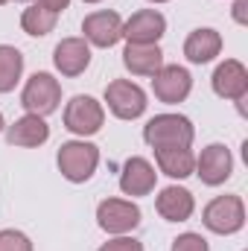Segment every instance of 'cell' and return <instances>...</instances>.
Instances as JSON below:
<instances>
[{
    "mask_svg": "<svg viewBox=\"0 0 248 251\" xmlns=\"http://www.w3.org/2000/svg\"><path fill=\"white\" fill-rule=\"evenodd\" d=\"M62 102V85L59 79H53L50 73H32L24 85V94H21V105L26 108V114H35V117H47L59 108Z\"/></svg>",
    "mask_w": 248,
    "mask_h": 251,
    "instance_id": "3",
    "label": "cell"
},
{
    "mask_svg": "<svg viewBox=\"0 0 248 251\" xmlns=\"http://www.w3.org/2000/svg\"><path fill=\"white\" fill-rule=\"evenodd\" d=\"M97 251H143V243L134 240V237H117V240L102 243Z\"/></svg>",
    "mask_w": 248,
    "mask_h": 251,
    "instance_id": "24",
    "label": "cell"
},
{
    "mask_svg": "<svg viewBox=\"0 0 248 251\" xmlns=\"http://www.w3.org/2000/svg\"><path fill=\"white\" fill-rule=\"evenodd\" d=\"M196 137V128L184 114H158L143 126V140L158 149V146H190Z\"/></svg>",
    "mask_w": 248,
    "mask_h": 251,
    "instance_id": "2",
    "label": "cell"
},
{
    "mask_svg": "<svg viewBox=\"0 0 248 251\" xmlns=\"http://www.w3.org/2000/svg\"><path fill=\"white\" fill-rule=\"evenodd\" d=\"M222 53V35L216 29H193L184 41V56L193 64H207Z\"/></svg>",
    "mask_w": 248,
    "mask_h": 251,
    "instance_id": "18",
    "label": "cell"
},
{
    "mask_svg": "<svg viewBox=\"0 0 248 251\" xmlns=\"http://www.w3.org/2000/svg\"><path fill=\"white\" fill-rule=\"evenodd\" d=\"M102 123H105V111H102V105H99L94 97H88V94L73 97V100L67 102V108H64V128L73 131V134H79V137L97 134V131L102 128Z\"/></svg>",
    "mask_w": 248,
    "mask_h": 251,
    "instance_id": "5",
    "label": "cell"
},
{
    "mask_svg": "<svg viewBox=\"0 0 248 251\" xmlns=\"http://www.w3.org/2000/svg\"><path fill=\"white\" fill-rule=\"evenodd\" d=\"M123 64L134 76H155L164 67V53L158 44H125Z\"/></svg>",
    "mask_w": 248,
    "mask_h": 251,
    "instance_id": "17",
    "label": "cell"
},
{
    "mask_svg": "<svg viewBox=\"0 0 248 251\" xmlns=\"http://www.w3.org/2000/svg\"><path fill=\"white\" fill-rule=\"evenodd\" d=\"M152 3H167V0H152Z\"/></svg>",
    "mask_w": 248,
    "mask_h": 251,
    "instance_id": "30",
    "label": "cell"
},
{
    "mask_svg": "<svg viewBox=\"0 0 248 251\" xmlns=\"http://www.w3.org/2000/svg\"><path fill=\"white\" fill-rule=\"evenodd\" d=\"M82 32L94 47H114L123 38V18L117 12H94L82 21Z\"/></svg>",
    "mask_w": 248,
    "mask_h": 251,
    "instance_id": "12",
    "label": "cell"
},
{
    "mask_svg": "<svg viewBox=\"0 0 248 251\" xmlns=\"http://www.w3.org/2000/svg\"><path fill=\"white\" fill-rule=\"evenodd\" d=\"M21 73H24L21 50H15L9 44H0V94L15 91V85L21 82Z\"/></svg>",
    "mask_w": 248,
    "mask_h": 251,
    "instance_id": "20",
    "label": "cell"
},
{
    "mask_svg": "<svg viewBox=\"0 0 248 251\" xmlns=\"http://www.w3.org/2000/svg\"><path fill=\"white\" fill-rule=\"evenodd\" d=\"M155 161H158V170L170 178H187L196 170V155L190 146H158Z\"/></svg>",
    "mask_w": 248,
    "mask_h": 251,
    "instance_id": "19",
    "label": "cell"
},
{
    "mask_svg": "<svg viewBox=\"0 0 248 251\" xmlns=\"http://www.w3.org/2000/svg\"><path fill=\"white\" fill-rule=\"evenodd\" d=\"M3 126H6V123H3V114H0V131H3Z\"/></svg>",
    "mask_w": 248,
    "mask_h": 251,
    "instance_id": "27",
    "label": "cell"
},
{
    "mask_svg": "<svg viewBox=\"0 0 248 251\" xmlns=\"http://www.w3.org/2000/svg\"><path fill=\"white\" fill-rule=\"evenodd\" d=\"M193 173H196V176L201 178V184H207V187L225 184V181L231 178V173H234V158H231L228 146L210 143L207 149H201V155L196 158V170H193Z\"/></svg>",
    "mask_w": 248,
    "mask_h": 251,
    "instance_id": "7",
    "label": "cell"
},
{
    "mask_svg": "<svg viewBox=\"0 0 248 251\" xmlns=\"http://www.w3.org/2000/svg\"><path fill=\"white\" fill-rule=\"evenodd\" d=\"M167 32V18L155 9H140L123 24V38L128 44H158Z\"/></svg>",
    "mask_w": 248,
    "mask_h": 251,
    "instance_id": "10",
    "label": "cell"
},
{
    "mask_svg": "<svg viewBox=\"0 0 248 251\" xmlns=\"http://www.w3.org/2000/svg\"><path fill=\"white\" fill-rule=\"evenodd\" d=\"M53 64L62 76H82L91 64V44L85 38H62L53 50Z\"/></svg>",
    "mask_w": 248,
    "mask_h": 251,
    "instance_id": "13",
    "label": "cell"
},
{
    "mask_svg": "<svg viewBox=\"0 0 248 251\" xmlns=\"http://www.w3.org/2000/svg\"><path fill=\"white\" fill-rule=\"evenodd\" d=\"M246 9H248V0H237V3H234V21H237V24H246L248 21Z\"/></svg>",
    "mask_w": 248,
    "mask_h": 251,
    "instance_id": "26",
    "label": "cell"
},
{
    "mask_svg": "<svg viewBox=\"0 0 248 251\" xmlns=\"http://www.w3.org/2000/svg\"><path fill=\"white\" fill-rule=\"evenodd\" d=\"M105 102H108V108H111V114L114 117H120V120H137L143 111H146V91L140 88V85H134V82H128V79H114V82H108V88H105Z\"/></svg>",
    "mask_w": 248,
    "mask_h": 251,
    "instance_id": "6",
    "label": "cell"
},
{
    "mask_svg": "<svg viewBox=\"0 0 248 251\" xmlns=\"http://www.w3.org/2000/svg\"><path fill=\"white\" fill-rule=\"evenodd\" d=\"M6 3H9V0H0V6H6Z\"/></svg>",
    "mask_w": 248,
    "mask_h": 251,
    "instance_id": "29",
    "label": "cell"
},
{
    "mask_svg": "<svg viewBox=\"0 0 248 251\" xmlns=\"http://www.w3.org/2000/svg\"><path fill=\"white\" fill-rule=\"evenodd\" d=\"M155 207L158 213L167 219V222H187L196 210V201H193V193L184 187H164L155 199Z\"/></svg>",
    "mask_w": 248,
    "mask_h": 251,
    "instance_id": "16",
    "label": "cell"
},
{
    "mask_svg": "<svg viewBox=\"0 0 248 251\" xmlns=\"http://www.w3.org/2000/svg\"><path fill=\"white\" fill-rule=\"evenodd\" d=\"M213 94L222 97V100H234V102H243L248 94V70L243 62L237 59H225L213 70Z\"/></svg>",
    "mask_w": 248,
    "mask_h": 251,
    "instance_id": "11",
    "label": "cell"
},
{
    "mask_svg": "<svg viewBox=\"0 0 248 251\" xmlns=\"http://www.w3.org/2000/svg\"><path fill=\"white\" fill-rule=\"evenodd\" d=\"M56 161H59V170H62V176L67 181L85 184L99 167V149L88 140H67V143L59 146Z\"/></svg>",
    "mask_w": 248,
    "mask_h": 251,
    "instance_id": "1",
    "label": "cell"
},
{
    "mask_svg": "<svg viewBox=\"0 0 248 251\" xmlns=\"http://www.w3.org/2000/svg\"><path fill=\"white\" fill-rule=\"evenodd\" d=\"M56 21H59V15L50 12V9H44L41 3H32V6L24 9V15H21V26H24V32H26V35H35V38L53 32Z\"/></svg>",
    "mask_w": 248,
    "mask_h": 251,
    "instance_id": "21",
    "label": "cell"
},
{
    "mask_svg": "<svg viewBox=\"0 0 248 251\" xmlns=\"http://www.w3.org/2000/svg\"><path fill=\"white\" fill-rule=\"evenodd\" d=\"M158 173L146 158H128L120 173V190L125 196H149L155 190Z\"/></svg>",
    "mask_w": 248,
    "mask_h": 251,
    "instance_id": "14",
    "label": "cell"
},
{
    "mask_svg": "<svg viewBox=\"0 0 248 251\" xmlns=\"http://www.w3.org/2000/svg\"><path fill=\"white\" fill-rule=\"evenodd\" d=\"M152 91L161 102L167 105H175V102H184L193 91V76L187 67L178 64H164L155 76H152Z\"/></svg>",
    "mask_w": 248,
    "mask_h": 251,
    "instance_id": "9",
    "label": "cell"
},
{
    "mask_svg": "<svg viewBox=\"0 0 248 251\" xmlns=\"http://www.w3.org/2000/svg\"><path fill=\"white\" fill-rule=\"evenodd\" d=\"M201 222H204V228L213 231V234H222V237H225V234H237V231H243V225H246V204H243L240 196H216V199L204 207Z\"/></svg>",
    "mask_w": 248,
    "mask_h": 251,
    "instance_id": "4",
    "label": "cell"
},
{
    "mask_svg": "<svg viewBox=\"0 0 248 251\" xmlns=\"http://www.w3.org/2000/svg\"><path fill=\"white\" fill-rule=\"evenodd\" d=\"M170 251H210V246H207V240H204L201 234L187 231V234H181V237L173 240V249Z\"/></svg>",
    "mask_w": 248,
    "mask_h": 251,
    "instance_id": "23",
    "label": "cell"
},
{
    "mask_svg": "<svg viewBox=\"0 0 248 251\" xmlns=\"http://www.w3.org/2000/svg\"><path fill=\"white\" fill-rule=\"evenodd\" d=\"M47 137H50V126L44 123V117H35V114H24L21 120H15L6 128V140L24 149H35L47 143Z\"/></svg>",
    "mask_w": 248,
    "mask_h": 251,
    "instance_id": "15",
    "label": "cell"
},
{
    "mask_svg": "<svg viewBox=\"0 0 248 251\" xmlns=\"http://www.w3.org/2000/svg\"><path fill=\"white\" fill-rule=\"evenodd\" d=\"M38 3H41L44 9H50V12H56V15H59V12H64V9L70 6V0H38Z\"/></svg>",
    "mask_w": 248,
    "mask_h": 251,
    "instance_id": "25",
    "label": "cell"
},
{
    "mask_svg": "<svg viewBox=\"0 0 248 251\" xmlns=\"http://www.w3.org/2000/svg\"><path fill=\"white\" fill-rule=\"evenodd\" d=\"M0 251H32V243L26 234L6 228V231H0Z\"/></svg>",
    "mask_w": 248,
    "mask_h": 251,
    "instance_id": "22",
    "label": "cell"
},
{
    "mask_svg": "<svg viewBox=\"0 0 248 251\" xmlns=\"http://www.w3.org/2000/svg\"><path fill=\"white\" fill-rule=\"evenodd\" d=\"M85 3H102V0H85Z\"/></svg>",
    "mask_w": 248,
    "mask_h": 251,
    "instance_id": "28",
    "label": "cell"
},
{
    "mask_svg": "<svg viewBox=\"0 0 248 251\" xmlns=\"http://www.w3.org/2000/svg\"><path fill=\"white\" fill-rule=\"evenodd\" d=\"M97 222L105 234H128L140 225V207L125 199H105L97 207Z\"/></svg>",
    "mask_w": 248,
    "mask_h": 251,
    "instance_id": "8",
    "label": "cell"
}]
</instances>
